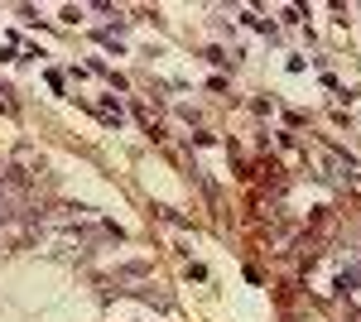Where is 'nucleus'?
Here are the masks:
<instances>
[{
  "label": "nucleus",
  "mask_w": 361,
  "mask_h": 322,
  "mask_svg": "<svg viewBox=\"0 0 361 322\" xmlns=\"http://www.w3.org/2000/svg\"><path fill=\"white\" fill-rule=\"evenodd\" d=\"M0 106H5V111L15 106V97H10V87H0Z\"/></svg>",
  "instance_id": "nucleus-1"
}]
</instances>
